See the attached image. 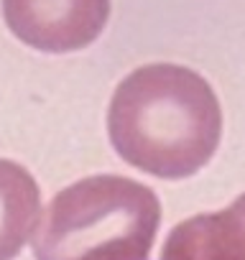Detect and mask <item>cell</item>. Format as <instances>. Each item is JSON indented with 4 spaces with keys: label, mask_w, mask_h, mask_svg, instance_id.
<instances>
[{
    "label": "cell",
    "mask_w": 245,
    "mask_h": 260,
    "mask_svg": "<svg viewBox=\"0 0 245 260\" xmlns=\"http://www.w3.org/2000/svg\"><path fill=\"white\" fill-rule=\"evenodd\" d=\"M161 260H245V191L225 209L179 222Z\"/></svg>",
    "instance_id": "obj_4"
},
{
    "label": "cell",
    "mask_w": 245,
    "mask_h": 260,
    "mask_svg": "<svg viewBox=\"0 0 245 260\" xmlns=\"http://www.w3.org/2000/svg\"><path fill=\"white\" fill-rule=\"evenodd\" d=\"M41 217V191L21 164L0 158V260H13L34 237Z\"/></svg>",
    "instance_id": "obj_5"
},
{
    "label": "cell",
    "mask_w": 245,
    "mask_h": 260,
    "mask_svg": "<svg viewBox=\"0 0 245 260\" xmlns=\"http://www.w3.org/2000/svg\"><path fill=\"white\" fill-rule=\"evenodd\" d=\"M3 18L21 44L44 54H69L102 36L110 0H3Z\"/></svg>",
    "instance_id": "obj_3"
},
{
    "label": "cell",
    "mask_w": 245,
    "mask_h": 260,
    "mask_svg": "<svg viewBox=\"0 0 245 260\" xmlns=\"http://www.w3.org/2000/svg\"><path fill=\"white\" fill-rule=\"evenodd\" d=\"M107 138L128 166L179 181L202 171L222 141V107L194 69L156 61L122 77L107 107Z\"/></svg>",
    "instance_id": "obj_1"
},
{
    "label": "cell",
    "mask_w": 245,
    "mask_h": 260,
    "mask_svg": "<svg viewBox=\"0 0 245 260\" xmlns=\"http://www.w3.org/2000/svg\"><path fill=\"white\" fill-rule=\"evenodd\" d=\"M161 224L156 191L136 179L97 174L62 189L39 217L36 260H148Z\"/></svg>",
    "instance_id": "obj_2"
}]
</instances>
